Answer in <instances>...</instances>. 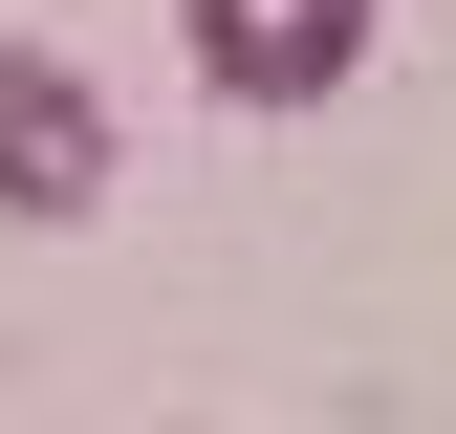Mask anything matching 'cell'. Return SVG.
<instances>
[{
	"mask_svg": "<svg viewBox=\"0 0 456 434\" xmlns=\"http://www.w3.org/2000/svg\"><path fill=\"white\" fill-rule=\"evenodd\" d=\"M175 44H196L217 108H326L370 66V0H175Z\"/></svg>",
	"mask_w": 456,
	"mask_h": 434,
	"instance_id": "cell-1",
	"label": "cell"
},
{
	"mask_svg": "<svg viewBox=\"0 0 456 434\" xmlns=\"http://www.w3.org/2000/svg\"><path fill=\"white\" fill-rule=\"evenodd\" d=\"M109 196V87L66 44H0V217H87Z\"/></svg>",
	"mask_w": 456,
	"mask_h": 434,
	"instance_id": "cell-2",
	"label": "cell"
}]
</instances>
